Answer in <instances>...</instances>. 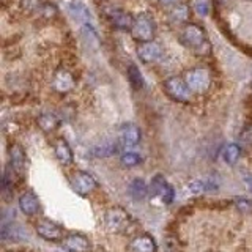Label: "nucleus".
<instances>
[{
  "label": "nucleus",
  "instance_id": "obj_30",
  "mask_svg": "<svg viewBox=\"0 0 252 252\" xmlns=\"http://www.w3.org/2000/svg\"><path fill=\"white\" fill-rule=\"evenodd\" d=\"M197 13L207 14V5H205V3H197Z\"/></svg>",
  "mask_w": 252,
  "mask_h": 252
},
{
  "label": "nucleus",
  "instance_id": "obj_17",
  "mask_svg": "<svg viewBox=\"0 0 252 252\" xmlns=\"http://www.w3.org/2000/svg\"><path fill=\"white\" fill-rule=\"evenodd\" d=\"M54 152H55V156H57V159L60 161V164L63 165H69L73 164V150L68 145V142L65 139L59 137L57 140L54 142Z\"/></svg>",
  "mask_w": 252,
  "mask_h": 252
},
{
  "label": "nucleus",
  "instance_id": "obj_9",
  "mask_svg": "<svg viewBox=\"0 0 252 252\" xmlns=\"http://www.w3.org/2000/svg\"><path fill=\"white\" fill-rule=\"evenodd\" d=\"M150 191H152L153 195L159 197V199L164 202V203H172L173 202V197H175V191H173V188L167 183V180H165L162 175H156L153 180H152V185H150Z\"/></svg>",
  "mask_w": 252,
  "mask_h": 252
},
{
  "label": "nucleus",
  "instance_id": "obj_5",
  "mask_svg": "<svg viewBox=\"0 0 252 252\" xmlns=\"http://www.w3.org/2000/svg\"><path fill=\"white\" fill-rule=\"evenodd\" d=\"M185 81L195 94H205L211 87V73L205 66H195L185 74Z\"/></svg>",
  "mask_w": 252,
  "mask_h": 252
},
{
  "label": "nucleus",
  "instance_id": "obj_22",
  "mask_svg": "<svg viewBox=\"0 0 252 252\" xmlns=\"http://www.w3.org/2000/svg\"><path fill=\"white\" fill-rule=\"evenodd\" d=\"M240 156H241V147L238 144H228L222 152L224 161L230 165L236 164V161L240 159Z\"/></svg>",
  "mask_w": 252,
  "mask_h": 252
},
{
  "label": "nucleus",
  "instance_id": "obj_16",
  "mask_svg": "<svg viewBox=\"0 0 252 252\" xmlns=\"http://www.w3.org/2000/svg\"><path fill=\"white\" fill-rule=\"evenodd\" d=\"M52 87H54V90H57L59 93H68L69 90H73V87H74L73 74L66 69H59L57 73L54 74Z\"/></svg>",
  "mask_w": 252,
  "mask_h": 252
},
{
  "label": "nucleus",
  "instance_id": "obj_3",
  "mask_svg": "<svg viewBox=\"0 0 252 252\" xmlns=\"http://www.w3.org/2000/svg\"><path fill=\"white\" fill-rule=\"evenodd\" d=\"M162 90L167 96L181 104H188L192 101V90L189 89V85L186 84L185 77L180 76H170L162 81Z\"/></svg>",
  "mask_w": 252,
  "mask_h": 252
},
{
  "label": "nucleus",
  "instance_id": "obj_15",
  "mask_svg": "<svg viewBox=\"0 0 252 252\" xmlns=\"http://www.w3.org/2000/svg\"><path fill=\"white\" fill-rule=\"evenodd\" d=\"M19 208L24 215L35 216L39 211V200L33 191H26L19 197Z\"/></svg>",
  "mask_w": 252,
  "mask_h": 252
},
{
  "label": "nucleus",
  "instance_id": "obj_1",
  "mask_svg": "<svg viewBox=\"0 0 252 252\" xmlns=\"http://www.w3.org/2000/svg\"><path fill=\"white\" fill-rule=\"evenodd\" d=\"M178 41L186 49L192 51L194 54L200 55V57L211 54V44L207 33H205V29L195 22H188L186 26L181 27L178 33Z\"/></svg>",
  "mask_w": 252,
  "mask_h": 252
},
{
  "label": "nucleus",
  "instance_id": "obj_4",
  "mask_svg": "<svg viewBox=\"0 0 252 252\" xmlns=\"http://www.w3.org/2000/svg\"><path fill=\"white\" fill-rule=\"evenodd\" d=\"M129 33H131L134 41H137V43L153 41V38L156 35L155 19L148 13L137 14L136 18H134V22H132V27L129 30Z\"/></svg>",
  "mask_w": 252,
  "mask_h": 252
},
{
  "label": "nucleus",
  "instance_id": "obj_28",
  "mask_svg": "<svg viewBox=\"0 0 252 252\" xmlns=\"http://www.w3.org/2000/svg\"><path fill=\"white\" fill-rule=\"evenodd\" d=\"M241 142L243 144H252V125H249L248 128H244V131L241 132V136H240Z\"/></svg>",
  "mask_w": 252,
  "mask_h": 252
},
{
  "label": "nucleus",
  "instance_id": "obj_11",
  "mask_svg": "<svg viewBox=\"0 0 252 252\" xmlns=\"http://www.w3.org/2000/svg\"><path fill=\"white\" fill-rule=\"evenodd\" d=\"M118 142L122 147H136L140 142V129L134 123H125L118 129Z\"/></svg>",
  "mask_w": 252,
  "mask_h": 252
},
{
  "label": "nucleus",
  "instance_id": "obj_29",
  "mask_svg": "<svg viewBox=\"0 0 252 252\" xmlns=\"http://www.w3.org/2000/svg\"><path fill=\"white\" fill-rule=\"evenodd\" d=\"M161 5H164V6H173V5H177V3H180L181 0H158Z\"/></svg>",
  "mask_w": 252,
  "mask_h": 252
},
{
  "label": "nucleus",
  "instance_id": "obj_18",
  "mask_svg": "<svg viewBox=\"0 0 252 252\" xmlns=\"http://www.w3.org/2000/svg\"><path fill=\"white\" fill-rule=\"evenodd\" d=\"M8 155H10V164L16 169V172H22L26 167V152L22 150L21 145L13 144L8 148Z\"/></svg>",
  "mask_w": 252,
  "mask_h": 252
},
{
  "label": "nucleus",
  "instance_id": "obj_2",
  "mask_svg": "<svg viewBox=\"0 0 252 252\" xmlns=\"http://www.w3.org/2000/svg\"><path fill=\"white\" fill-rule=\"evenodd\" d=\"M102 224L109 233H126L132 224V218L125 208L112 207L104 213Z\"/></svg>",
  "mask_w": 252,
  "mask_h": 252
},
{
  "label": "nucleus",
  "instance_id": "obj_10",
  "mask_svg": "<svg viewBox=\"0 0 252 252\" xmlns=\"http://www.w3.org/2000/svg\"><path fill=\"white\" fill-rule=\"evenodd\" d=\"M106 18L118 30H131L134 22V16L122 8H110L106 11Z\"/></svg>",
  "mask_w": 252,
  "mask_h": 252
},
{
  "label": "nucleus",
  "instance_id": "obj_19",
  "mask_svg": "<svg viewBox=\"0 0 252 252\" xmlns=\"http://www.w3.org/2000/svg\"><path fill=\"white\" fill-rule=\"evenodd\" d=\"M36 125L39 126V129L46 134H51L54 131H57L59 125H60V120L54 114L51 112H44L41 114L38 118H36Z\"/></svg>",
  "mask_w": 252,
  "mask_h": 252
},
{
  "label": "nucleus",
  "instance_id": "obj_7",
  "mask_svg": "<svg viewBox=\"0 0 252 252\" xmlns=\"http://www.w3.org/2000/svg\"><path fill=\"white\" fill-rule=\"evenodd\" d=\"M62 246L68 252H90L92 251V243L82 233L71 232L63 236Z\"/></svg>",
  "mask_w": 252,
  "mask_h": 252
},
{
  "label": "nucleus",
  "instance_id": "obj_6",
  "mask_svg": "<svg viewBox=\"0 0 252 252\" xmlns=\"http://www.w3.org/2000/svg\"><path fill=\"white\" fill-rule=\"evenodd\" d=\"M69 183H71V188H73V191L77 192L79 195H89L98 188L96 180H94L89 172H84V170L74 172L69 178Z\"/></svg>",
  "mask_w": 252,
  "mask_h": 252
},
{
  "label": "nucleus",
  "instance_id": "obj_14",
  "mask_svg": "<svg viewBox=\"0 0 252 252\" xmlns=\"http://www.w3.org/2000/svg\"><path fill=\"white\" fill-rule=\"evenodd\" d=\"M129 252H156V241L152 235L142 233L134 236L128 244Z\"/></svg>",
  "mask_w": 252,
  "mask_h": 252
},
{
  "label": "nucleus",
  "instance_id": "obj_24",
  "mask_svg": "<svg viewBox=\"0 0 252 252\" xmlns=\"http://www.w3.org/2000/svg\"><path fill=\"white\" fill-rule=\"evenodd\" d=\"M69 11L73 13V16L77 19H89L90 18L89 10H87V8L82 3H79V2H71L69 3Z\"/></svg>",
  "mask_w": 252,
  "mask_h": 252
},
{
  "label": "nucleus",
  "instance_id": "obj_21",
  "mask_svg": "<svg viewBox=\"0 0 252 252\" xmlns=\"http://www.w3.org/2000/svg\"><path fill=\"white\" fill-rule=\"evenodd\" d=\"M126 74H128V81H129V84L134 90H142L145 87V79L139 71L137 65L131 63V65L128 66V71H126Z\"/></svg>",
  "mask_w": 252,
  "mask_h": 252
},
{
  "label": "nucleus",
  "instance_id": "obj_20",
  "mask_svg": "<svg viewBox=\"0 0 252 252\" xmlns=\"http://www.w3.org/2000/svg\"><path fill=\"white\" fill-rule=\"evenodd\" d=\"M129 195L132 197L134 200H144L145 197L148 195L150 188L147 186V183L142 178H134L131 183H129Z\"/></svg>",
  "mask_w": 252,
  "mask_h": 252
},
{
  "label": "nucleus",
  "instance_id": "obj_8",
  "mask_svg": "<svg viewBox=\"0 0 252 252\" xmlns=\"http://www.w3.org/2000/svg\"><path fill=\"white\" fill-rule=\"evenodd\" d=\"M35 230L38 236H41V238L47 241H59L63 240V236H65L63 235V228L49 219H39L35 224Z\"/></svg>",
  "mask_w": 252,
  "mask_h": 252
},
{
  "label": "nucleus",
  "instance_id": "obj_26",
  "mask_svg": "<svg viewBox=\"0 0 252 252\" xmlns=\"http://www.w3.org/2000/svg\"><path fill=\"white\" fill-rule=\"evenodd\" d=\"M235 207L241 213H252V202L248 199H235Z\"/></svg>",
  "mask_w": 252,
  "mask_h": 252
},
{
  "label": "nucleus",
  "instance_id": "obj_12",
  "mask_svg": "<svg viewBox=\"0 0 252 252\" xmlns=\"http://www.w3.org/2000/svg\"><path fill=\"white\" fill-rule=\"evenodd\" d=\"M137 55L140 62L155 63L162 57V47L155 41L140 43V46L137 47Z\"/></svg>",
  "mask_w": 252,
  "mask_h": 252
},
{
  "label": "nucleus",
  "instance_id": "obj_27",
  "mask_svg": "<svg viewBox=\"0 0 252 252\" xmlns=\"http://www.w3.org/2000/svg\"><path fill=\"white\" fill-rule=\"evenodd\" d=\"M41 11L46 18H54V16L57 14V8H55V5H52V3H44L41 6Z\"/></svg>",
  "mask_w": 252,
  "mask_h": 252
},
{
  "label": "nucleus",
  "instance_id": "obj_25",
  "mask_svg": "<svg viewBox=\"0 0 252 252\" xmlns=\"http://www.w3.org/2000/svg\"><path fill=\"white\" fill-rule=\"evenodd\" d=\"M120 162H122V165H125V167H136V165H139L142 162V158L137 153L128 152V153L122 155Z\"/></svg>",
  "mask_w": 252,
  "mask_h": 252
},
{
  "label": "nucleus",
  "instance_id": "obj_23",
  "mask_svg": "<svg viewBox=\"0 0 252 252\" xmlns=\"http://www.w3.org/2000/svg\"><path fill=\"white\" fill-rule=\"evenodd\" d=\"M118 152V145L115 144H104V145H99V147H94L93 150V155L98 156V158H107V156H112Z\"/></svg>",
  "mask_w": 252,
  "mask_h": 252
},
{
  "label": "nucleus",
  "instance_id": "obj_13",
  "mask_svg": "<svg viewBox=\"0 0 252 252\" xmlns=\"http://www.w3.org/2000/svg\"><path fill=\"white\" fill-rule=\"evenodd\" d=\"M167 19L172 26H186L189 19H191V8L183 2L173 5L167 13Z\"/></svg>",
  "mask_w": 252,
  "mask_h": 252
}]
</instances>
